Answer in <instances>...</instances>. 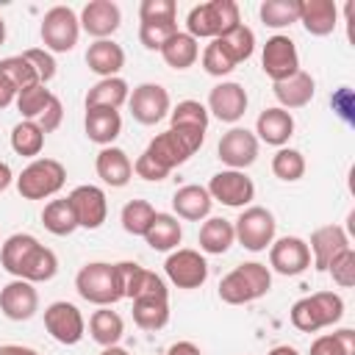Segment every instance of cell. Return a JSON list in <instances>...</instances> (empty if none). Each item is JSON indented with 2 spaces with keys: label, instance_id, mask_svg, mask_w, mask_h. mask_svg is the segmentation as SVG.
<instances>
[{
  "label": "cell",
  "instance_id": "1",
  "mask_svg": "<svg viewBox=\"0 0 355 355\" xmlns=\"http://www.w3.org/2000/svg\"><path fill=\"white\" fill-rule=\"evenodd\" d=\"M272 288V269L258 261L239 263L219 280V300L227 305H247L266 297Z\"/></svg>",
  "mask_w": 355,
  "mask_h": 355
},
{
  "label": "cell",
  "instance_id": "2",
  "mask_svg": "<svg viewBox=\"0 0 355 355\" xmlns=\"http://www.w3.org/2000/svg\"><path fill=\"white\" fill-rule=\"evenodd\" d=\"M205 141V130H194V128H169L158 136L150 139L147 144V155L153 161H158L164 169H175L180 164H186Z\"/></svg>",
  "mask_w": 355,
  "mask_h": 355
},
{
  "label": "cell",
  "instance_id": "3",
  "mask_svg": "<svg viewBox=\"0 0 355 355\" xmlns=\"http://www.w3.org/2000/svg\"><path fill=\"white\" fill-rule=\"evenodd\" d=\"M75 291L80 294V300H86L97 308H111L114 302L122 300L116 263L92 261V263L80 266V272L75 275Z\"/></svg>",
  "mask_w": 355,
  "mask_h": 355
},
{
  "label": "cell",
  "instance_id": "4",
  "mask_svg": "<svg viewBox=\"0 0 355 355\" xmlns=\"http://www.w3.org/2000/svg\"><path fill=\"white\" fill-rule=\"evenodd\" d=\"M241 22L239 17V6L233 0H208L200 3L189 11L186 17V33L200 39H219L222 33H227L230 28H236Z\"/></svg>",
  "mask_w": 355,
  "mask_h": 355
},
{
  "label": "cell",
  "instance_id": "5",
  "mask_svg": "<svg viewBox=\"0 0 355 355\" xmlns=\"http://www.w3.org/2000/svg\"><path fill=\"white\" fill-rule=\"evenodd\" d=\"M344 316V300L336 291H316L291 305V324L302 333H316Z\"/></svg>",
  "mask_w": 355,
  "mask_h": 355
},
{
  "label": "cell",
  "instance_id": "6",
  "mask_svg": "<svg viewBox=\"0 0 355 355\" xmlns=\"http://www.w3.org/2000/svg\"><path fill=\"white\" fill-rule=\"evenodd\" d=\"M17 191L22 200H47L55 197L67 183V169L55 158H33L17 178Z\"/></svg>",
  "mask_w": 355,
  "mask_h": 355
},
{
  "label": "cell",
  "instance_id": "7",
  "mask_svg": "<svg viewBox=\"0 0 355 355\" xmlns=\"http://www.w3.org/2000/svg\"><path fill=\"white\" fill-rule=\"evenodd\" d=\"M233 233H236V241L250 250V252H263L272 241H275V233H277V222H275V214L263 205H247L241 208V214L236 216L233 222Z\"/></svg>",
  "mask_w": 355,
  "mask_h": 355
},
{
  "label": "cell",
  "instance_id": "8",
  "mask_svg": "<svg viewBox=\"0 0 355 355\" xmlns=\"http://www.w3.org/2000/svg\"><path fill=\"white\" fill-rule=\"evenodd\" d=\"M39 36H42L47 53H69L78 44V36H80L78 14L69 6H53V8H47L44 17H42Z\"/></svg>",
  "mask_w": 355,
  "mask_h": 355
},
{
  "label": "cell",
  "instance_id": "9",
  "mask_svg": "<svg viewBox=\"0 0 355 355\" xmlns=\"http://www.w3.org/2000/svg\"><path fill=\"white\" fill-rule=\"evenodd\" d=\"M208 194L214 202H222L227 208H247L255 200V183L241 169H222L208 180Z\"/></svg>",
  "mask_w": 355,
  "mask_h": 355
},
{
  "label": "cell",
  "instance_id": "10",
  "mask_svg": "<svg viewBox=\"0 0 355 355\" xmlns=\"http://www.w3.org/2000/svg\"><path fill=\"white\" fill-rule=\"evenodd\" d=\"M164 272H166L169 283L178 288H200L208 280V261L202 258L200 250L178 247L166 255Z\"/></svg>",
  "mask_w": 355,
  "mask_h": 355
},
{
  "label": "cell",
  "instance_id": "11",
  "mask_svg": "<svg viewBox=\"0 0 355 355\" xmlns=\"http://www.w3.org/2000/svg\"><path fill=\"white\" fill-rule=\"evenodd\" d=\"M261 69L263 75L277 83V80H286L291 78L294 72H300V53H297V44L283 36V33H275L266 39L263 44V53H261Z\"/></svg>",
  "mask_w": 355,
  "mask_h": 355
},
{
  "label": "cell",
  "instance_id": "12",
  "mask_svg": "<svg viewBox=\"0 0 355 355\" xmlns=\"http://www.w3.org/2000/svg\"><path fill=\"white\" fill-rule=\"evenodd\" d=\"M128 108L139 125H158L172 111V100L161 83H139L128 97Z\"/></svg>",
  "mask_w": 355,
  "mask_h": 355
},
{
  "label": "cell",
  "instance_id": "13",
  "mask_svg": "<svg viewBox=\"0 0 355 355\" xmlns=\"http://www.w3.org/2000/svg\"><path fill=\"white\" fill-rule=\"evenodd\" d=\"M44 330L64 347H72L83 338L86 333V322H83V313L78 311V305L67 302V300H58V302H50L44 308Z\"/></svg>",
  "mask_w": 355,
  "mask_h": 355
},
{
  "label": "cell",
  "instance_id": "14",
  "mask_svg": "<svg viewBox=\"0 0 355 355\" xmlns=\"http://www.w3.org/2000/svg\"><path fill=\"white\" fill-rule=\"evenodd\" d=\"M269 266L283 275V277H294V275H302L308 266H311V250H308V241L300 239V236H283V239H275L269 244Z\"/></svg>",
  "mask_w": 355,
  "mask_h": 355
},
{
  "label": "cell",
  "instance_id": "15",
  "mask_svg": "<svg viewBox=\"0 0 355 355\" xmlns=\"http://www.w3.org/2000/svg\"><path fill=\"white\" fill-rule=\"evenodd\" d=\"M67 200H69V205L75 211L78 227L97 230L105 222V216H108V200H105V191L100 186H92V183L75 186L67 194Z\"/></svg>",
  "mask_w": 355,
  "mask_h": 355
},
{
  "label": "cell",
  "instance_id": "16",
  "mask_svg": "<svg viewBox=\"0 0 355 355\" xmlns=\"http://www.w3.org/2000/svg\"><path fill=\"white\" fill-rule=\"evenodd\" d=\"M247 92H244V86L241 83H236V80H222V83H216L211 92H208V114H214L219 122H227V125H233V122H239L244 114H247Z\"/></svg>",
  "mask_w": 355,
  "mask_h": 355
},
{
  "label": "cell",
  "instance_id": "17",
  "mask_svg": "<svg viewBox=\"0 0 355 355\" xmlns=\"http://www.w3.org/2000/svg\"><path fill=\"white\" fill-rule=\"evenodd\" d=\"M216 153H219V161L227 164V169L244 172L258 158V139L247 128H230L227 133H222Z\"/></svg>",
  "mask_w": 355,
  "mask_h": 355
},
{
  "label": "cell",
  "instance_id": "18",
  "mask_svg": "<svg viewBox=\"0 0 355 355\" xmlns=\"http://www.w3.org/2000/svg\"><path fill=\"white\" fill-rule=\"evenodd\" d=\"M0 311L11 322H28L39 311V291L33 288V283L14 277L0 288Z\"/></svg>",
  "mask_w": 355,
  "mask_h": 355
},
{
  "label": "cell",
  "instance_id": "19",
  "mask_svg": "<svg viewBox=\"0 0 355 355\" xmlns=\"http://www.w3.org/2000/svg\"><path fill=\"white\" fill-rule=\"evenodd\" d=\"M80 31H86L89 36L97 39H111L122 22V11L114 0H89L78 17Z\"/></svg>",
  "mask_w": 355,
  "mask_h": 355
},
{
  "label": "cell",
  "instance_id": "20",
  "mask_svg": "<svg viewBox=\"0 0 355 355\" xmlns=\"http://www.w3.org/2000/svg\"><path fill=\"white\" fill-rule=\"evenodd\" d=\"M349 244V236L341 225H322L311 233V241H308V250H311V266H316L319 272H327L330 261L344 252Z\"/></svg>",
  "mask_w": 355,
  "mask_h": 355
},
{
  "label": "cell",
  "instance_id": "21",
  "mask_svg": "<svg viewBox=\"0 0 355 355\" xmlns=\"http://www.w3.org/2000/svg\"><path fill=\"white\" fill-rule=\"evenodd\" d=\"M294 136V116L291 111L275 105V108H263L255 119V139L272 147H286V141Z\"/></svg>",
  "mask_w": 355,
  "mask_h": 355
},
{
  "label": "cell",
  "instance_id": "22",
  "mask_svg": "<svg viewBox=\"0 0 355 355\" xmlns=\"http://www.w3.org/2000/svg\"><path fill=\"white\" fill-rule=\"evenodd\" d=\"M94 169H97V178L111 186V189H122L130 183L133 178V161L128 158V153L122 147H103L94 158Z\"/></svg>",
  "mask_w": 355,
  "mask_h": 355
},
{
  "label": "cell",
  "instance_id": "23",
  "mask_svg": "<svg viewBox=\"0 0 355 355\" xmlns=\"http://www.w3.org/2000/svg\"><path fill=\"white\" fill-rule=\"evenodd\" d=\"M211 208H214V200L208 194L205 186H197V183H189V186H180L175 194H172V211L178 219H186V222H205L211 216Z\"/></svg>",
  "mask_w": 355,
  "mask_h": 355
},
{
  "label": "cell",
  "instance_id": "24",
  "mask_svg": "<svg viewBox=\"0 0 355 355\" xmlns=\"http://www.w3.org/2000/svg\"><path fill=\"white\" fill-rule=\"evenodd\" d=\"M311 36H330L338 25V6L333 0H300V19Z\"/></svg>",
  "mask_w": 355,
  "mask_h": 355
},
{
  "label": "cell",
  "instance_id": "25",
  "mask_svg": "<svg viewBox=\"0 0 355 355\" xmlns=\"http://www.w3.org/2000/svg\"><path fill=\"white\" fill-rule=\"evenodd\" d=\"M86 67L100 78H116L125 67V50L114 39H97L86 50Z\"/></svg>",
  "mask_w": 355,
  "mask_h": 355
},
{
  "label": "cell",
  "instance_id": "26",
  "mask_svg": "<svg viewBox=\"0 0 355 355\" xmlns=\"http://www.w3.org/2000/svg\"><path fill=\"white\" fill-rule=\"evenodd\" d=\"M272 92H275L280 108H286V111H291V108H305V105L313 100L316 80H313L308 72L300 69V72H294L291 78L277 80V83L272 86Z\"/></svg>",
  "mask_w": 355,
  "mask_h": 355
},
{
  "label": "cell",
  "instance_id": "27",
  "mask_svg": "<svg viewBox=\"0 0 355 355\" xmlns=\"http://www.w3.org/2000/svg\"><path fill=\"white\" fill-rule=\"evenodd\" d=\"M83 128H86L89 141H94L100 147H111L116 141V136L122 133V116L114 108H86Z\"/></svg>",
  "mask_w": 355,
  "mask_h": 355
},
{
  "label": "cell",
  "instance_id": "28",
  "mask_svg": "<svg viewBox=\"0 0 355 355\" xmlns=\"http://www.w3.org/2000/svg\"><path fill=\"white\" fill-rule=\"evenodd\" d=\"M130 97V86L128 80L116 78H100L89 92H86V108H114L119 111Z\"/></svg>",
  "mask_w": 355,
  "mask_h": 355
},
{
  "label": "cell",
  "instance_id": "29",
  "mask_svg": "<svg viewBox=\"0 0 355 355\" xmlns=\"http://www.w3.org/2000/svg\"><path fill=\"white\" fill-rule=\"evenodd\" d=\"M141 239L158 252H172V250H178V244L183 239V227H180L175 214L155 211V216H153V222H150V227H147V233Z\"/></svg>",
  "mask_w": 355,
  "mask_h": 355
},
{
  "label": "cell",
  "instance_id": "30",
  "mask_svg": "<svg viewBox=\"0 0 355 355\" xmlns=\"http://www.w3.org/2000/svg\"><path fill=\"white\" fill-rule=\"evenodd\" d=\"M55 272H58V258H55V252L39 241V244L28 252V258L22 261L17 277H19V280H28V283H47V280L55 277Z\"/></svg>",
  "mask_w": 355,
  "mask_h": 355
},
{
  "label": "cell",
  "instance_id": "31",
  "mask_svg": "<svg viewBox=\"0 0 355 355\" xmlns=\"http://www.w3.org/2000/svg\"><path fill=\"white\" fill-rule=\"evenodd\" d=\"M236 241L233 233V222L222 219V216H208L200 227V250L205 255H225Z\"/></svg>",
  "mask_w": 355,
  "mask_h": 355
},
{
  "label": "cell",
  "instance_id": "32",
  "mask_svg": "<svg viewBox=\"0 0 355 355\" xmlns=\"http://www.w3.org/2000/svg\"><path fill=\"white\" fill-rule=\"evenodd\" d=\"M161 58L166 67L172 69H189L194 67V61L200 58V42L194 36H189L186 31H178L164 47H161Z\"/></svg>",
  "mask_w": 355,
  "mask_h": 355
},
{
  "label": "cell",
  "instance_id": "33",
  "mask_svg": "<svg viewBox=\"0 0 355 355\" xmlns=\"http://www.w3.org/2000/svg\"><path fill=\"white\" fill-rule=\"evenodd\" d=\"M122 333H125V322H122V316H119L116 311H111V308H97V311L89 316V336H92V341H97L100 347H114V344H119Z\"/></svg>",
  "mask_w": 355,
  "mask_h": 355
},
{
  "label": "cell",
  "instance_id": "34",
  "mask_svg": "<svg viewBox=\"0 0 355 355\" xmlns=\"http://www.w3.org/2000/svg\"><path fill=\"white\" fill-rule=\"evenodd\" d=\"M133 322L141 330H161L169 322V297H136Z\"/></svg>",
  "mask_w": 355,
  "mask_h": 355
},
{
  "label": "cell",
  "instance_id": "35",
  "mask_svg": "<svg viewBox=\"0 0 355 355\" xmlns=\"http://www.w3.org/2000/svg\"><path fill=\"white\" fill-rule=\"evenodd\" d=\"M42 225L47 233L53 236H69L78 230V219H75V211L69 205L67 197H58V200H50L42 211Z\"/></svg>",
  "mask_w": 355,
  "mask_h": 355
},
{
  "label": "cell",
  "instance_id": "36",
  "mask_svg": "<svg viewBox=\"0 0 355 355\" xmlns=\"http://www.w3.org/2000/svg\"><path fill=\"white\" fill-rule=\"evenodd\" d=\"M216 44L225 50V55L239 67L241 61H247L250 55H252V50H255V33H252V28H247L244 22H239L236 28H230L227 33H222L219 39H216Z\"/></svg>",
  "mask_w": 355,
  "mask_h": 355
},
{
  "label": "cell",
  "instance_id": "37",
  "mask_svg": "<svg viewBox=\"0 0 355 355\" xmlns=\"http://www.w3.org/2000/svg\"><path fill=\"white\" fill-rule=\"evenodd\" d=\"M44 147V130L33 119H22L11 130V150L22 158H36Z\"/></svg>",
  "mask_w": 355,
  "mask_h": 355
},
{
  "label": "cell",
  "instance_id": "38",
  "mask_svg": "<svg viewBox=\"0 0 355 355\" xmlns=\"http://www.w3.org/2000/svg\"><path fill=\"white\" fill-rule=\"evenodd\" d=\"M36 244H39V239L31 236V233H14V236H8V239L3 241V247H0V263H3V269L17 277L22 261L28 258V252H31Z\"/></svg>",
  "mask_w": 355,
  "mask_h": 355
},
{
  "label": "cell",
  "instance_id": "39",
  "mask_svg": "<svg viewBox=\"0 0 355 355\" xmlns=\"http://www.w3.org/2000/svg\"><path fill=\"white\" fill-rule=\"evenodd\" d=\"M258 17L266 28H288L300 19V0H263L258 8Z\"/></svg>",
  "mask_w": 355,
  "mask_h": 355
},
{
  "label": "cell",
  "instance_id": "40",
  "mask_svg": "<svg viewBox=\"0 0 355 355\" xmlns=\"http://www.w3.org/2000/svg\"><path fill=\"white\" fill-rule=\"evenodd\" d=\"M172 125L169 128H194V130H208L211 114L200 100H180L172 111H169Z\"/></svg>",
  "mask_w": 355,
  "mask_h": 355
},
{
  "label": "cell",
  "instance_id": "41",
  "mask_svg": "<svg viewBox=\"0 0 355 355\" xmlns=\"http://www.w3.org/2000/svg\"><path fill=\"white\" fill-rule=\"evenodd\" d=\"M155 216V208L147 202V200H130L122 205V214H119V222H122V230L130 233V236H144L150 222Z\"/></svg>",
  "mask_w": 355,
  "mask_h": 355
},
{
  "label": "cell",
  "instance_id": "42",
  "mask_svg": "<svg viewBox=\"0 0 355 355\" xmlns=\"http://www.w3.org/2000/svg\"><path fill=\"white\" fill-rule=\"evenodd\" d=\"M53 100V92L44 86V83H33V86H28V89H22V92H17V111L22 114V119H39L42 116V111L47 108V103Z\"/></svg>",
  "mask_w": 355,
  "mask_h": 355
},
{
  "label": "cell",
  "instance_id": "43",
  "mask_svg": "<svg viewBox=\"0 0 355 355\" xmlns=\"http://www.w3.org/2000/svg\"><path fill=\"white\" fill-rule=\"evenodd\" d=\"M272 172H275V178L294 183L305 175V155L294 147H277V153L272 155Z\"/></svg>",
  "mask_w": 355,
  "mask_h": 355
},
{
  "label": "cell",
  "instance_id": "44",
  "mask_svg": "<svg viewBox=\"0 0 355 355\" xmlns=\"http://www.w3.org/2000/svg\"><path fill=\"white\" fill-rule=\"evenodd\" d=\"M0 75H3L17 92H22V89H28V86L39 83V78H36V72H33V67H31V61H28L25 55H8V58H3V61H0Z\"/></svg>",
  "mask_w": 355,
  "mask_h": 355
},
{
  "label": "cell",
  "instance_id": "45",
  "mask_svg": "<svg viewBox=\"0 0 355 355\" xmlns=\"http://www.w3.org/2000/svg\"><path fill=\"white\" fill-rule=\"evenodd\" d=\"M178 33V22H139V42L147 50H158Z\"/></svg>",
  "mask_w": 355,
  "mask_h": 355
},
{
  "label": "cell",
  "instance_id": "46",
  "mask_svg": "<svg viewBox=\"0 0 355 355\" xmlns=\"http://www.w3.org/2000/svg\"><path fill=\"white\" fill-rule=\"evenodd\" d=\"M116 275H119V288H122V300H136L144 277H147V269L133 263V261H119L116 263Z\"/></svg>",
  "mask_w": 355,
  "mask_h": 355
},
{
  "label": "cell",
  "instance_id": "47",
  "mask_svg": "<svg viewBox=\"0 0 355 355\" xmlns=\"http://www.w3.org/2000/svg\"><path fill=\"white\" fill-rule=\"evenodd\" d=\"M200 61H202V69H205L208 75H214V78H225V75H230V72L236 69V64L225 55V50L216 44V39H211V42L205 44Z\"/></svg>",
  "mask_w": 355,
  "mask_h": 355
},
{
  "label": "cell",
  "instance_id": "48",
  "mask_svg": "<svg viewBox=\"0 0 355 355\" xmlns=\"http://www.w3.org/2000/svg\"><path fill=\"white\" fill-rule=\"evenodd\" d=\"M327 275H330V277H333V283H336V286H341V288L355 286V250H352V247H347L344 252H338V255L330 261Z\"/></svg>",
  "mask_w": 355,
  "mask_h": 355
},
{
  "label": "cell",
  "instance_id": "49",
  "mask_svg": "<svg viewBox=\"0 0 355 355\" xmlns=\"http://www.w3.org/2000/svg\"><path fill=\"white\" fill-rule=\"evenodd\" d=\"M139 19L141 22H178V6L175 0H141Z\"/></svg>",
  "mask_w": 355,
  "mask_h": 355
},
{
  "label": "cell",
  "instance_id": "50",
  "mask_svg": "<svg viewBox=\"0 0 355 355\" xmlns=\"http://www.w3.org/2000/svg\"><path fill=\"white\" fill-rule=\"evenodd\" d=\"M22 55L31 61V67H33L39 83L47 86V80L55 78V58H53V53H47L44 47H31V50H25Z\"/></svg>",
  "mask_w": 355,
  "mask_h": 355
},
{
  "label": "cell",
  "instance_id": "51",
  "mask_svg": "<svg viewBox=\"0 0 355 355\" xmlns=\"http://www.w3.org/2000/svg\"><path fill=\"white\" fill-rule=\"evenodd\" d=\"M133 172L141 178V180H150V183H158L164 178H169V169H164L158 161H153L147 153H141L136 161H133Z\"/></svg>",
  "mask_w": 355,
  "mask_h": 355
},
{
  "label": "cell",
  "instance_id": "52",
  "mask_svg": "<svg viewBox=\"0 0 355 355\" xmlns=\"http://www.w3.org/2000/svg\"><path fill=\"white\" fill-rule=\"evenodd\" d=\"M61 119H64V105H61V100L53 94V100L47 103V108L42 111V116L36 119V125L44 130V136L47 133H53V130H58L61 128Z\"/></svg>",
  "mask_w": 355,
  "mask_h": 355
},
{
  "label": "cell",
  "instance_id": "53",
  "mask_svg": "<svg viewBox=\"0 0 355 355\" xmlns=\"http://www.w3.org/2000/svg\"><path fill=\"white\" fill-rule=\"evenodd\" d=\"M311 355H341V349H338V344H336L333 333L319 336V338L311 344Z\"/></svg>",
  "mask_w": 355,
  "mask_h": 355
},
{
  "label": "cell",
  "instance_id": "54",
  "mask_svg": "<svg viewBox=\"0 0 355 355\" xmlns=\"http://www.w3.org/2000/svg\"><path fill=\"white\" fill-rule=\"evenodd\" d=\"M333 338H336L341 355H355V330H352V327H341V330H336Z\"/></svg>",
  "mask_w": 355,
  "mask_h": 355
},
{
  "label": "cell",
  "instance_id": "55",
  "mask_svg": "<svg viewBox=\"0 0 355 355\" xmlns=\"http://www.w3.org/2000/svg\"><path fill=\"white\" fill-rule=\"evenodd\" d=\"M166 355H202V352H200V347L194 341H175L166 349Z\"/></svg>",
  "mask_w": 355,
  "mask_h": 355
},
{
  "label": "cell",
  "instance_id": "56",
  "mask_svg": "<svg viewBox=\"0 0 355 355\" xmlns=\"http://www.w3.org/2000/svg\"><path fill=\"white\" fill-rule=\"evenodd\" d=\"M14 100H17V89H14V86L0 75V111H3V108H8Z\"/></svg>",
  "mask_w": 355,
  "mask_h": 355
},
{
  "label": "cell",
  "instance_id": "57",
  "mask_svg": "<svg viewBox=\"0 0 355 355\" xmlns=\"http://www.w3.org/2000/svg\"><path fill=\"white\" fill-rule=\"evenodd\" d=\"M0 355H39V352L31 349V347H22V344H3Z\"/></svg>",
  "mask_w": 355,
  "mask_h": 355
},
{
  "label": "cell",
  "instance_id": "58",
  "mask_svg": "<svg viewBox=\"0 0 355 355\" xmlns=\"http://www.w3.org/2000/svg\"><path fill=\"white\" fill-rule=\"evenodd\" d=\"M11 183H14V172H11V166L6 161H0V191H6Z\"/></svg>",
  "mask_w": 355,
  "mask_h": 355
},
{
  "label": "cell",
  "instance_id": "59",
  "mask_svg": "<svg viewBox=\"0 0 355 355\" xmlns=\"http://www.w3.org/2000/svg\"><path fill=\"white\" fill-rule=\"evenodd\" d=\"M269 355H300V352L294 347H288V344H280V347H272Z\"/></svg>",
  "mask_w": 355,
  "mask_h": 355
},
{
  "label": "cell",
  "instance_id": "60",
  "mask_svg": "<svg viewBox=\"0 0 355 355\" xmlns=\"http://www.w3.org/2000/svg\"><path fill=\"white\" fill-rule=\"evenodd\" d=\"M100 355H130L128 349H122L119 344H114V347H103V352Z\"/></svg>",
  "mask_w": 355,
  "mask_h": 355
},
{
  "label": "cell",
  "instance_id": "61",
  "mask_svg": "<svg viewBox=\"0 0 355 355\" xmlns=\"http://www.w3.org/2000/svg\"><path fill=\"white\" fill-rule=\"evenodd\" d=\"M6 42V22H3V17H0V44Z\"/></svg>",
  "mask_w": 355,
  "mask_h": 355
}]
</instances>
